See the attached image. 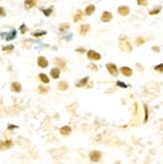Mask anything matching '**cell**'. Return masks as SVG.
Here are the masks:
<instances>
[{
	"label": "cell",
	"instance_id": "cell-1",
	"mask_svg": "<svg viewBox=\"0 0 163 164\" xmlns=\"http://www.w3.org/2000/svg\"><path fill=\"white\" fill-rule=\"evenodd\" d=\"M87 55H88V58L91 61H98L101 59V55L94 50H89L87 52Z\"/></svg>",
	"mask_w": 163,
	"mask_h": 164
},
{
	"label": "cell",
	"instance_id": "cell-2",
	"mask_svg": "<svg viewBox=\"0 0 163 164\" xmlns=\"http://www.w3.org/2000/svg\"><path fill=\"white\" fill-rule=\"evenodd\" d=\"M106 69L108 70V72H109L113 77L118 76L119 70H118V68H117V66L115 65V64H113V63H108V64H106Z\"/></svg>",
	"mask_w": 163,
	"mask_h": 164
},
{
	"label": "cell",
	"instance_id": "cell-3",
	"mask_svg": "<svg viewBox=\"0 0 163 164\" xmlns=\"http://www.w3.org/2000/svg\"><path fill=\"white\" fill-rule=\"evenodd\" d=\"M119 46H120V48L125 51V52H127V53H129L131 52L132 50H133V47H132V45L130 43L128 40H123V41H121L120 44H119Z\"/></svg>",
	"mask_w": 163,
	"mask_h": 164
},
{
	"label": "cell",
	"instance_id": "cell-4",
	"mask_svg": "<svg viewBox=\"0 0 163 164\" xmlns=\"http://www.w3.org/2000/svg\"><path fill=\"white\" fill-rule=\"evenodd\" d=\"M90 159L92 162H97L101 159V152L97 150H92L90 152Z\"/></svg>",
	"mask_w": 163,
	"mask_h": 164
},
{
	"label": "cell",
	"instance_id": "cell-5",
	"mask_svg": "<svg viewBox=\"0 0 163 164\" xmlns=\"http://www.w3.org/2000/svg\"><path fill=\"white\" fill-rule=\"evenodd\" d=\"M12 147H13V142L11 140H6V141H1L0 142V150L9 149Z\"/></svg>",
	"mask_w": 163,
	"mask_h": 164
},
{
	"label": "cell",
	"instance_id": "cell-6",
	"mask_svg": "<svg viewBox=\"0 0 163 164\" xmlns=\"http://www.w3.org/2000/svg\"><path fill=\"white\" fill-rule=\"evenodd\" d=\"M112 13L109 11H104L102 13L101 17H100V20L103 23H108L112 20Z\"/></svg>",
	"mask_w": 163,
	"mask_h": 164
},
{
	"label": "cell",
	"instance_id": "cell-7",
	"mask_svg": "<svg viewBox=\"0 0 163 164\" xmlns=\"http://www.w3.org/2000/svg\"><path fill=\"white\" fill-rule=\"evenodd\" d=\"M90 25H88V24H83V25H81L79 27V33L82 34V35H87L88 33L90 32Z\"/></svg>",
	"mask_w": 163,
	"mask_h": 164
},
{
	"label": "cell",
	"instance_id": "cell-8",
	"mask_svg": "<svg viewBox=\"0 0 163 164\" xmlns=\"http://www.w3.org/2000/svg\"><path fill=\"white\" fill-rule=\"evenodd\" d=\"M130 13V8L128 6H120L118 8V14L121 16H127Z\"/></svg>",
	"mask_w": 163,
	"mask_h": 164
},
{
	"label": "cell",
	"instance_id": "cell-9",
	"mask_svg": "<svg viewBox=\"0 0 163 164\" xmlns=\"http://www.w3.org/2000/svg\"><path fill=\"white\" fill-rule=\"evenodd\" d=\"M120 71L122 73V75H124L125 77H131L133 75V70L129 68V67H127V66H124L122 67L121 69H120Z\"/></svg>",
	"mask_w": 163,
	"mask_h": 164
},
{
	"label": "cell",
	"instance_id": "cell-10",
	"mask_svg": "<svg viewBox=\"0 0 163 164\" xmlns=\"http://www.w3.org/2000/svg\"><path fill=\"white\" fill-rule=\"evenodd\" d=\"M37 65L40 66V68H46L48 66V61H47V59L45 57L40 56L37 59Z\"/></svg>",
	"mask_w": 163,
	"mask_h": 164
},
{
	"label": "cell",
	"instance_id": "cell-11",
	"mask_svg": "<svg viewBox=\"0 0 163 164\" xmlns=\"http://www.w3.org/2000/svg\"><path fill=\"white\" fill-rule=\"evenodd\" d=\"M83 17H84V12L82 11V10H78L73 16L74 22H79V21H81L83 19Z\"/></svg>",
	"mask_w": 163,
	"mask_h": 164
},
{
	"label": "cell",
	"instance_id": "cell-12",
	"mask_svg": "<svg viewBox=\"0 0 163 164\" xmlns=\"http://www.w3.org/2000/svg\"><path fill=\"white\" fill-rule=\"evenodd\" d=\"M54 63H55L59 68H61V69H64V68L66 67V62L63 60V59H61V58H58V57H56V58L54 59Z\"/></svg>",
	"mask_w": 163,
	"mask_h": 164
},
{
	"label": "cell",
	"instance_id": "cell-13",
	"mask_svg": "<svg viewBox=\"0 0 163 164\" xmlns=\"http://www.w3.org/2000/svg\"><path fill=\"white\" fill-rule=\"evenodd\" d=\"M94 11H95V6L89 5L85 8V10H84V14H85L87 16H90V15H92V14L94 13Z\"/></svg>",
	"mask_w": 163,
	"mask_h": 164
},
{
	"label": "cell",
	"instance_id": "cell-14",
	"mask_svg": "<svg viewBox=\"0 0 163 164\" xmlns=\"http://www.w3.org/2000/svg\"><path fill=\"white\" fill-rule=\"evenodd\" d=\"M71 131L72 130H71V128L69 126H64L60 129V134L62 136H69L71 134Z\"/></svg>",
	"mask_w": 163,
	"mask_h": 164
},
{
	"label": "cell",
	"instance_id": "cell-15",
	"mask_svg": "<svg viewBox=\"0 0 163 164\" xmlns=\"http://www.w3.org/2000/svg\"><path fill=\"white\" fill-rule=\"evenodd\" d=\"M50 75L53 79H55V80L58 79L59 76H60V69H59V68H53V69H51Z\"/></svg>",
	"mask_w": 163,
	"mask_h": 164
},
{
	"label": "cell",
	"instance_id": "cell-16",
	"mask_svg": "<svg viewBox=\"0 0 163 164\" xmlns=\"http://www.w3.org/2000/svg\"><path fill=\"white\" fill-rule=\"evenodd\" d=\"M12 90H14V92H16V93H20L21 90H22V86H21V84L18 82H14L12 84Z\"/></svg>",
	"mask_w": 163,
	"mask_h": 164
},
{
	"label": "cell",
	"instance_id": "cell-17",
	"mask_svg": "<svg viewBox=\"0 0 163 164\" xmlns=\"http://www.w3.org/2000/svg\"><path fill=\"white\" fill-rule=\"evenodd\" d=\"M37 0H25V7L26 9H31L36 4Z\"/></svg>",
	"mask_w": 163,
	"mask_h": 164
},
{
	"label": "cell",
	"instance_id": "cell-18",
	"mask_svg": "<svg viewBox=\"0 0 163 164\" xmlns=\"http://www.w3.org/2000/svg\"><path fill=\"white\" fill-rule=\"evenodd\" d=\"M68 88H69V85H68V83L65 82V81H62V82H60L57 85V88H58L59 90H66Z\"/></svg>",
	"mask_w": 163,
	"mask_h": 164
},
{
	"label": "cell",
	"instance_id": "cell-19",
	"mask_svg": "<svg viewBox=\"0 0 163 164\" xmlns=\"http://www.w3.org/2000/svg\"><path fill=\"white\" fill-rule=\"evenodd\" d=\"M88 81H89V77H85L84 79H82V80H80L79 83L76 85L78 88H82V87H84V86H87V84H88Z\"/></svg>",
	"mask_w": 163,
	"mask_h": 164
},
{
	"label": "cell",
	"instance_id": "cell-20",
	"mask_svg": "<svg viewBox=\"0 0 163 164\" xmlns=\"http://www.w3.org/2000/svg\"><path fill=\"white\" fill-rule=\"evenodd\" d=\"M69 29H70V25L67 24V23H63V24H61V25L59 26V31L62 32V33L67 32Z\"/></svg>",
	"mask_w": 163,
	"mask_h": 164
},
{
	"label": "cell",
	"instance_id": "cell-21",
	"mask_svg": "<svg viewBox=\"0 0 163 164\" xmlns=\"http://www.w3.org/2000/svg\"><path fill=\"white\" fill-rule=\"evenodd\" d=\"M39 78H40V80L41 81L42 83H44V84H48L49 83V79H48V77L47 75H45L43 73H41L39 75Z\"/></svg>",
	"mask_w": 163,
	"mask_h": 164
},
{
	"label": "cell",
	"instance_id": "cell-22",
	"mask_svg": "<svg viewBox=\"0 0 163 164\" xmlns=\"http://www.w3.org/2000/svg\"><path fill=\"white\" fill-rule=\"evenodd\" d=\"M160 11H161V7H160V6H157L156 8H154V9H152V10L149 11V15H151V16H153V15H158V14L160 13Z\"/></svg>",
	"mask_w": 163,
	"mask_h": 164
},
{
	"label": "cell",
	"instance_id": "cell-23",
	"mask_svg": "<svg viewBox=\"0 0 163 164\" xmlns=\"http://www.w3.org/2000/svg\"><path fill=\"white\" fill-rule=\"evenodd\" d=\"M16 31L15 30H13L11 31L10 33L7 34V37H6V40H11V39H14V38L16 37Z\"/></svg>",
	"mask_w": 163,
	"mask_h": 164
},
{
	"label": "cell",
	"instance_id": "cell-24",
	"mask_svg": "<svg viewBox=\"0 0 163 164\" xmlns=\"http://www.w3.org/2000/svg\"><path fill=\"white\" fill-rule=\"evenodd\" d=\"M146 41V38H136V44L137 45H142V44L145 43Z\"/></svg>",
	"mask_w": 163,
	"mask_h": 164
},
{
	"label": "cell",
	"instance_id": "cell-25",
	"mask_svg": "<svg viewBox=\"0 0 163 164\" xmlns=\"http://www.w3.org/2000/svg\"><path fill=\"white\" fill-rule=\"evenodd\" d=\"M46 32L44 31H41V32H35V33H33V37L34 38H40V37H42V35H44Z\"/></svg>",
	"mask_w": 163,
	"mask_h": 164
},
{
	"label": "cell",
	"instance_id": "cell-26",
	"mask_svg": "<svg viewBox=\"0 0 163 164\" xmlns=\"http://www.w3.org/2000/svg\"><path fill=\"white\" fill-rule=\"evenodd\" d=\"M39 90H40V93L45 94V93H47V92H48V88H45L44 86H40V87H39Z\"/></svg>",
	"mask_w": 163,
	"mask_h": 164
},
{
	"label": "cell",
	"instance_id": "cell-27",
	"mask_svg": "<svg viewBox=\"0 0 163 164\" xmlns=\"http://www.w3.org/2000/svg\"><path fill=\"white\" fill-rule=\"evenodd\" d=\"M53 12V7L52 6H50L48 9H45V10H43V13H44V15L45 16H50L51 15V13Z\"/></svg>",
	"mask_w": 163,
	"mask_h": 164
},
{
	"label": "cell",
	"instance_id": "cell-28",
	"mask_svg": "<svg viewBox=\"0 0 163 164\" xmlns=\"http://www.w3.org/2000/svg\"><path fill=\"white\" fill-rule=\"evenodd\" d=\"M137 3H138V5L139 6H142V7H145V6L147 5V0H137Z\"/></svg>",
	"mask_w": 163,
	"mask_h": 164
},
{
	"label": "cell",
	"instance_id": "cell-29",
	"mask_svg": "<svg viewBox=\"0 0 163 164\" xmlns=\"http://www.w3.org/2000/svg\"><path fill=\"white\" fill-rule=\"evenodd\" d=\"M154 70L157 72H160V73H163V63L155 66V67H154Z\"/></svg>",
	"mask_w": 163,
	"mask_h": 164
},
{
	"label": "cell",
	"instance_id": "cell-30",
	"mask_svg": "<svg viewBox=\"0 0 163 164\" xmlns=\"http://www.w3.org/2000/svg\"><path fill=\"white\" fill-rule=\"evenodd\" d=\"M145 112H146V115H145V123L147 122V119H148V109H147V106L145 105Z\"/></svg>",
	"mask_w": 163,
	"mask_h": 164
},
{
	"label": "cell",
	"instance_id": "cell-31",
	"mask_svg": "<svg viewBox=\"0 0 163 164\" xmlns=\"http://www.w3.org/2000/svg\"><path fill=\"white\" fill-rule=\"evenodd\" d=\"M12 49H14V46H13V45H8V46H5V47L2 48L3 51H10V50Z\"/></svg>",
	"mask_w": 163,
	"mask_h": 164
},
{
	"label": "cell",
	"instance_id": "cell-32",
	"mask_svg": "<svg viewBox=\"0 0 163 164\" xmlns=\"http://www.w3.org/2000/svg\"><path fill=\"white\" fill-rule=\"evenodd\" d=\"M20 31H21V33H25L27 32V27H26V25L25 24H23L22 26L20 27Z\"/></svg>",
	"mask_w": 163,
	"mask_h": 164
},
{
	"label": "cell",
	"instance_id": "cell-33",
	"mask_svg": "<svg viewBox=\"0 0 163 164\" xmlns=\"http://www.w3.org/2000/svg\"><path fill=\"white\" fill-rule=\"evenodd\" d=\"M89 68H90V69H92L93 71H97V70H98L97 66H95L94 64H93V63H91V64H90V65H89Z\"/></svg>",
	"mask_w": 163,
	"mask_h": 164
},
{
	"label": "cell",
	"instance_id": "cell-34",
	"mask_svg": "<svg viewBox=\"0 0 163 164\" xmlns=\"http://www.w3.org/2000/svg\"><path fill=\"white\" fill-rule=\"evenodd\" d=\"M76 51H77V52H79V53H81V54H84L87 50L84 49V47H81V48H77V49H76Z\"/></svg>",
	"mask_w": 163,
	"mask_h": 164
},
{
	"label": "cell",
	"instance_id": "cell-35",
	"mask_svg": "<svg viewBox=\"0 0 163 164\" xmlns=\"http://www.w3.org/2000/svg\"><path fill=\"white\" fill-rule=\"evenodd\" d=\"M117 86H118V87H121V88H127V86H126V84H124V83L120 82V81H118V82H117Z\"/></svg>",
	"mask_w": 163,
	"mask_h": 164
},
{
	"label": "cell",
	"instance_id": "cell-36",
	"mask_svg": "<svg viewBox=\"0 0 163 164\" xmlns=\"http://www.w3.org/2000/svg\"><path fill=\"white\" fill-rule=\"evenodd\" d=\"M152 50H153V51H155V52H159V51H160L158 46H153V47H152Z\"/></svg>",
	"mask_w": 163,
	"mask_h": 164
},
{
	"label": "cell",
	"instance_id": "cell-37",
	"mask_svg": "<svg viewBox=\"0 0 163 164\" xmlns=\"http://www.w3.org/2000/svg\"><path fill=\"white\" fill-rule=\"evenodd\" d=\"M0 15H1V16H4V15H5V12L3 11L2 8H0Z\"/></svg>",
	"mask_w": 163,
	"mask_h": 164
}]
</instances>
